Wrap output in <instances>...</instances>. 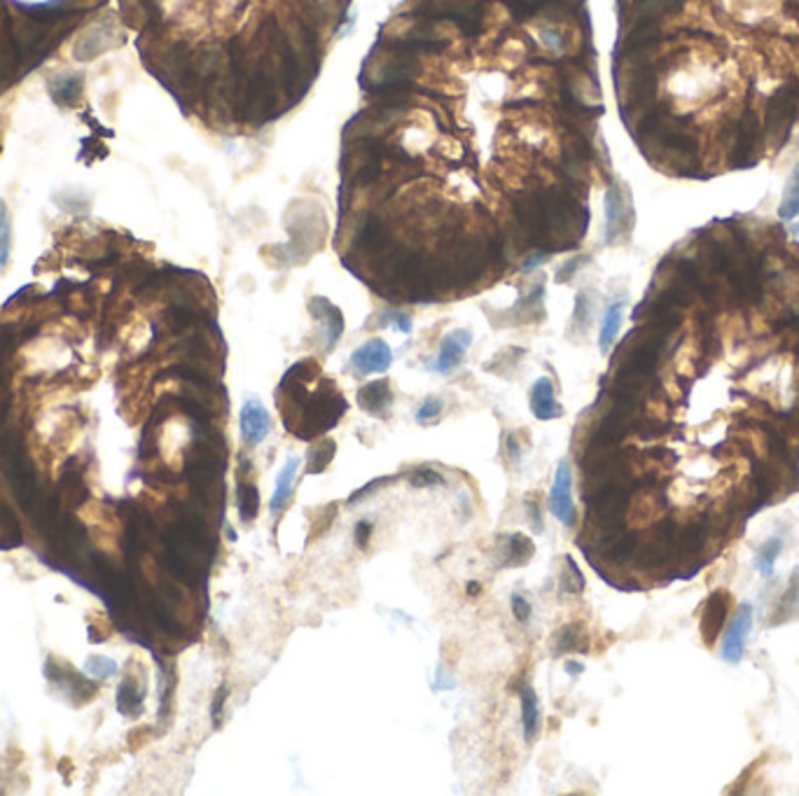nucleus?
Returning a JSON list of instances; mask_svg holds the SVG:
<instances>
[{"label": "nucleus", "mask_w": 799, "mask_h": 796, "mask_svg": "<svg viewBox=\"0 0 799 796\" xmlns=\"http://www.w3.org/2000/svg\"><path fill=\"white\" fill-rule=\"evenodd\" d=\"M797 106L799 91L795 84H787V87L776 91L769 106H767V131H769V136H787L795 122V114H797Z\"/></svg>", "instance_id": "f257e3e1"}, {"label": "nucleus", "mask_w": 799, "mask_h": 796, "mask_svg": "<svg viewBox=\"0 0 799 796\" xmlns=\"http://www.w3.org/2000/svg\"><path fill=\"white\" fill-rule=\"evenodd\" d=\"M752 626V605H741L736 617L729 622L727 631H725V638H722V649L720 656L722 661L727 664H739L744 659L745 640H748V633H751Z\"/></svg>", "instance_id": "f03ea898"}, {"label": "nucleus", "mask_w": 799, "mask_h": 796, "mask_svg": "<svg viewBox=\"0 0 799 796\" xmlns=\"http://www.w3.org/2000/svg\"><path fill=\"white\" fill-rule=\"evenodd\" d=\"M549 509L564 526L575 523V504H573V474L568 461H561L557 467V477L549 491Z\"/></svg>", "instance_id": "7ed1b4c3"}, {"label": "nucleus", "mask_w": 799, "mask_h": 796, "mask_svg": "<svg viewBox=\"0 0 799 796\" xmlns=\"http://www.w3.org/2000/svg\"><path fill=\"white\" fill-rule=\"evenodd\" d=\"M393 365V351L384 339H370L362 346H358L351 355V367L358 374H386Z\"/></svg>", "instance_id": "20e7f679"}, {"label": "nucleus", "mask_w": 799, "mask_h": 796, "mask_svg": "<svg viewBox=\"0 0 799 796\" xmlns=\"http://www.w3.org/2000/svg\"><path fill=\"white\" fill-rule=\"evenodd\" d=\"M239 426H241V437H243V442H246L248 446H258V444L265 442V437L271 430V416L258 397H251V400L243 402L239 416Z\"/></svg>", "instance_id": "39448f33"}, {"label": "nucleus", "mask_w": 799, "mask_h": 796, "mask_svg": "<svg viewBox=\"0 0 799 796\" xmlns=\"http://www.w3.org/2000/svg\"><path fill=\"white\" fill-rule=\"evenodd\" d=\"M631 220V204L625 190L613 182L606 192V243H615Z\"/></svg>", "instance_id": "423d86ee"}, {"label": "nucleus", "mask_w": 799, "mask_h": 796, "mask_svg": "<svg viewBox=\"0 0 799 796\" xmlns=\"http://www.w3.org/2000/svg\"><path fill=\"white\" fill-rule=\"evenodd\" d=\"M470 343H472V332L454 330L451 334H446L445 339H442V346H439L438 358H435V362L428 367V369L438 371V374H446V371H451L454 367L461 365L463 355H465V351L470 348Z\"/></svg>", "instance_id": "0eeeda50"}, {"label": "nucleus", "mask_w": 799, "mask_h": 796, "mask_svg": "<svg viewBox=\"0 0 799 796\" xmlns=\"http://www.w3.org/2000/svg\"><path fill=\"white\" fill-rule=\"evenodd\" d=\"M531 411L538 420H552L559 419L564 409L557 402V393H554L552 381L547 377L538 378L531 388Z\"/></svg>", "instance_id": "6e6552de"}, {"label": "nucleus", "mask_w": 799, "mask_h": 796, "mask_svg": "<svg viewBox=\"0 0 799 796\" xmlns=\"http://www.w3.org/2000/svg\"><path fill=\"white\" fill-rule=\"evenodd\" d=\"M358 404L370 416H386L393 407L391 384L386 378H381V381H372V384L362 385L361 393H358Z\"/></svg>", "instance_id": "1a4fd4ad"}, {"label": "nucleus", "mask_w": 799, "mask_h": 796, "mask_svg": "<svg viewBox=\"0 0 799 796\" xmlns=\"http://www.w3.org/2000/svg\"><path fill=\"white\" fill-rule=\"evenodd\" d=\"M727 607H729L727 591H715L709 598V603H706V610H703L701 619V635L709 645L720 635L722 626H725V617H727Z\"/></svg>", "instance_id": "9d476101"}, {"label": "nucleus", "mask_w": 799, "mask_h": 796, "mask_svg": "<svg viewBox=\"0 0 799 796\" xmlns=\"http://www.w3.org/2000/svg\"><path fill=\"white\" fill-rule=\"evenodd\" d=\"M309 309H311L313 318L323 323L325 339H327V351H330V348H335V343L339 342V336H342L344 332L342 311H339L335 304H330L327 300H323V297H313Z\"/></svg>", "instance_id": "9b49d317"}, {"label": "nucleus", "mask_w": 799, "mask_h": 796, "mask_svg": "<svg viewBox=\"0 0 799 796\" xmlns=\"http://www.w3.org/2000/svg\"><path fill=\"white\" fill-rule=\"evenodd\" d=\"M297 470H300V458H297V455H290L288 461H285V465H283L281 474H278L276 491L271 495L269 509L274 516L281 514V509L288 504L290 495H293L294 479H297Z\"/></svg>", "instance_id": "f8f14e48"}, {"label": "nucleus", "mask_w": 799, "mask_h": 796, "mask_svg": "<svg viewBox=\"0 0 799 796\" xmlns=\"http://www.w3.org/2000/svg\"><path fill=\"white\" fill-rule=\"evenodd\" d=\"M145 680L136 675H126L117 689V707L122 715H139L145 700Z\"/></svg>", "instance_id": "ddd939ff"}, {"label": "nucleus", "mask_w": 799, "mask_h": 796, "mask_svg": "<svg viewBox=\"0 0 799 796\" xmlns=\"http://www.w3.org/2000/svg\"><path fill=\"white\" fill-rule=\"evenodd\" d=\"M589 649V635L587 629H584V623L580 622H573L568 626L557 633L554 638V656H561V654H568V652H587Z\"/></svg>", "instance_id": "4468645a"}, {"label": "nucleus", "mask_w": 799, "mask_h": 796, "mask_svg": "<svg viewBox=\"0 0 799 796\" xmlns=\"http://www.w3.org/2000/svg\"><path fill=\"white\" fill-rule=\"evenodd\" d=\"M533 554H535V545L531 542V538H526V535H522V533H512L505 538L503 554H500V558H503V565H507V568H510V565L512 568H517V565L529 563Z\"/></svg>", "instance_id": "2eb2a0df"}, {"label": "nucleus", "mask_w": 799, "mask_h": 796, "mask_svg": "<svg viewBox=\"0 0 799 796\" xmlns=\"http://www.w3.org/2000/svg\"><path fill=\"white\" fill-rule=\"evenodd\" d=\"M522 724L526 742H533L540 733V703L533 687L522 689Z\"/></svg>", "instance_id": "dca6fc26"}, {"label": "nucleus", "mask_w": 799, "mask_h": 796, "mask_svg": "<svg viewBox=\"0 0 799 796\" xmlns=\"http://www.w3.org/2000/svg\"><path fill=\"white\" fill-rule=\"evenodd\" d=\"M622 320H625V301H613L608 306L606 316H603L601 334H599V348L601 353H608L613 348L615 339L619 334V327H622Z\"/></svg>", "instance_id": "f3484780"}, {"label": "nucleus", "mask_w": 799, "mask_h": 796, "mask_svg": "<svg viewBox=\"0 0 799 796\" xmlns=\"http://www.w3.org/2000/svg\"><path fill=\"white\" fill-rule=\"evenodd\" d=\"M236 509H239V516L243 523H251L252 519H258L259 512L258 486L248 484V481H241L239 488H236Z\"/></svg>", "instance_id": "a211bd4d"}, {"label": "nucleus", "mask_w": 799, "mask_h": 796, "mask_svg": "<svg viewBox=\"0 0 799 796\" xmlns=\"http://www.w3.org/2000/svg\"><path fill=\"white\" fill-rule=\"evenodd\" d=\"M778 216L786 222H793L799 216V162L795 164L793 174H790V178L786 182L781 206H778Z\"/></svg>", "instance_id": "6ab92c4d"}, {"label": "nucleus", "mask_w": 799, "mask_h": 796, "mask_svg": "<svg viewBox=\"0 0 799 796\" xmlns=\"http://www.w3.org/2000/svg\"><path fill=\"white\" fill-rule=\"evenodd\" d=\"M783 551V539L781 538H771L767 539L760 549L755 551V568L757 572L764 577V580H769L774 575V563L776 558L781 556Z\"/></svg>", "instance_id": "aec40b11"}, {"label": "nucleus", "mask_w": 799, "mask_h": 796, "mask_svg": "<svg viewBox=\"0 0 799 796\" xmlns=\"http://www.w3.org/2000/svg\"><path fill=\"white\" fill-rule=\"evenodd\" d=\"M336 444L332 439H323L320 444H316L307 455V472L309 474H320L325 467L330 465V461L335 458Z\"/></svg>", "instance_id": "412c9836"}, {"label": "nucleus", "mask_w": 799, "mask_h": 796, "mask_svg": "<svg viewBox=\"0 0 799 796\" xmlns=\"http://www.w3.org/2000/svg\"><path fill=\"white\" fill-rule=\"evenodd\" d=\"M13 252V224H10V210L0 199V269H5Z\"/></svg>", "instance_id": "4be33fe9"}, {"label": "nucleus", "mask_w": 799, "mask_h": 796, "mask_svg": "<svg viewBox=\"0 0 799 796\" xmlns=\"http://www.w3.org/2000/svg\"><path fill=\"white\" fill-rule=\"evenodd\" d=\"M117 671H120L117 661L108 659V656H101V654H94V656H89L87 664H84V673L89 677H98V680H108V677L117 675Z\"/></svg>", "instance_id": "5701e85b"}, {"label": "nucleus", "mask_w": 799, "mask_h": 796, "mask_svg": "<svg viewBox=\"0 0 799 796\" xmlns=\"http://www.w3.org/2000/svg\"><path fill=\"white\" fill-rule=\"evenodd\" d=\"M757 143V122L752 114H748L744 120V126L739 131V148H736V157H748L752 155Z\"/></svg>", "instance_id": "b1692460"}, {"label": "nucleus", "mask_w": 799, "mask_h": 796, "mask_svg": "<svg viewBox=\"0 0 799 796\" xmlns=\"http://www.w3.org/2000/svg\"><path fill=\"white\" fill-rule=\"evenodd\" d=\"M561 591L564 593H582L584 591V577L571 556H565L564 577H561Z\"/></svg>", "instance_id": "393cba45"}, {"label": "nucleus", "mask_w": 799, "mask_h": 796, "mask_svg": "<svg viewBox=\"0 0 799 796\" xmlns=\"http://www.w3.org/2000/svg\"><path fill=\"white\" fill-rule=\"evenodd\" d=\"M409 484L414 488H435V486L445 484V477L430 467H419L414 472H409Z\"/></svg>", "instance_id": "a878e982"}, {"label": "nucleus", "mask_w": 799, "mask_h": 796, "mask_svg": "<svg viewBox=\"0 0 799 796\" xmlns=\"http://www.w3.org/2000/svg\"><path fill=\"white\" fill-rule=\"evenodd\" d=\"M78 91H80V78L56 80L55 87H52V94H55L56 101H61V103L72 101V98L78 97Z\"/></svg>", "instance_id": "bb28decb"}, {"label": "nucleus", "mask_w": 799, "mask_h": 796, "mask_svg": "<svg viewBox=\"0 0 799 796\" xmlns=\"http://www.w3.org/2000/svg\"><path fill=\"white\" fill-rule=\"evenodd\" d=\"M378 325H381V327L391 325L393 330L403 332V334H409V332H412V318H409L407 313H400V311L381 313V318H378Z\"/></svg>", "instance_id": "cd10ccee"}, {"label": "nucleus", "mask_w": 799, "mask_h": 796, "mask_svg": "<svg viewBox=\"0 0 799 796\" xmlns=\"http://www.w3.org/2000/svg\"><path fill=\"white\" fill-rule=\"evenodd\" d=\"M439 413H442V400H438V397H428V400L419 407V411H416V420H419L421 426H428V423H433V420L439 419Z\"/></svg>", "instance_id": "c85d7f7f"}, {"label": "nucleus", "mask_w": 799, "mask_h": 796, "mask_svg": "<svg viewBox=\"0 0 799 796\" xmlns=\"http://www.w3.org/2000/svg\"><path fill=\"white\" fill-rule=\"evenodd\" d=\"M227 687H220L217 689V694L213 696V703H210V722H213V729H220L223 724V715H225V703H227Z\"/></svg>", "instance_id": "c756f323"}, {"label": "nucleus", "mask_w": 799, "mask_h": 796, "mask_svg": "<svg viewBox=\"0 0 799 796\" xmlns=\"http://www.w3.org/2000/svg\"><path fill=\"white\" fill-rule=\"evenodd\" d=\"M510 605H512V614L517 617V622H529L531 614H533V607H531L529 600L523 598V596H519V593H514L510 598Z\"/></svg>", "instance_id": "7c9ffc66"}, {"label": "nucleus", "mask_w": 799, "mask_h": 796, "mask_svg": "<svg viewBox=\"0 0 799 796\" xmlns=\"http://www.w3.org/2000/svg\"><path fill=\"white\" fill-rule=\"evenodd\" d=\"M584 259H587V258H575V259H571V262H565L564 267H561V269L557 271V281H559V283L568 281V278H571V275L575 274L577 269H580V264H582Z\"/></svg>", "instance_id": "2f4dec72"}, {"label": "nucleus", "mask_w": 799, "mask_h": 796, "mask_svg": "<svg viewBox=\"0 0 799 796\" xmlns=\"http://www.w3.org/2000/svg\"><path fill=\"white\" fill-rule=\"evenodd\" d=\"M542 40H545L547 47L554 49V52H561V49H564V38H561L559 30H554V29L542 30Z\"/></svg>", "instance_id": "473e14b6"}, {"label": "nucleus", "mask_w": 799, "mask_h": 796, "mask_svg": "<svg viewBox=\"0 0 799 796\" xmlns=\"http://www.w3.org/2000/svg\"><path fill=\"white\" fill-rule=\"evenodd\" d=\"M526 512H529V521L533 526L535 533H542L545 526H542V514H540V507L535 503H526Z\"/></svg>", "instance_id": "72a5a7b5"}, {"label": "nucleus", "mask_w": 799, "mask_h": 796, "mask_svg": "<svg viewBox=\"0 0 799 796\" xmlns=\"http://www.w3.org/2000/svg\"><path fill=\"white\" fill-rule=\"evenodd\" d=\"M370 535H372V523L358 521V526H355V545L367 546V542H370Z\"/></svg>", "instance_id": "f704fd0d"}, {"label": "nucleus", "mask_w": 799, "mask_h": 796, "mask_svg": "<svg viewBox=\"0 0 799 796\" xmlns=\"http://www.w3.org/2000/svg\"><path fill=\"white\" fill-rule=\"evenodd\" d=\"M545 259H547L545 252H533V255H531V258L526 259V262H523L522 271H523V274H529V271H533L535 267H538V264H540V262H545Z\"/></svg>", "instance_id": "c9c22d12"}, {"label": "nucleus", "mask_w": 799, "mask_h": 796, "mask_svg": "<svg viewBox=\"0 0 799 796\" xmlns=\"http://www.w3.org/2000/svg\"><path fill=\"white\" fill-rule=\"evenodd\" d=\"M507 453H510V461L514 462V465H519V462H522V451H519V444H517V439L512 437H507Z\"/></svg>", "instance_id": "e433bc0d"}, {"label": "nucleus", "mask_w": 799, "mask_h": 796, "mask_svg": "<svg viewBox=\"0 0 799 796\" xmlns=\"http://www.w3.org/2000/svg\"><path fill=\"white\" fill-rule=\"evenodd\" d=\"M565 671L571 673V675H580L584 671V665L580 661H565Z\"/></svg>", "instance_id": "4c0bfd02"}, {"label": "nucleus", "mask_w": 799, "mask_h": 796, "mask_svg": "<svg viewBox=\"0 0 799 796\" xmlns=\"http://www.w3.org/2000/svg\"><path fill=\"white\" fill-rule=\"evenodd\" d=\"M480 591V584H468V593H477Z\"/></svg>", "instance_id": "58836bf2"}]
</instances>
